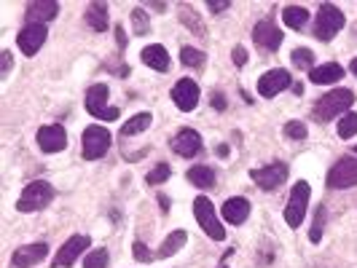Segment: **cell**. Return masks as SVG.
Returning a JSON list of instances; mask_svg holds the SVG:
<instances>
[{
    "instance_id": "6da1fadb",
    "label": "cell",
    "mask_w": 357,
    "mask_h": 268,
    "mask_svg": "<svg viewBox=\"0 0 357 268\" xmlns=\"http://www.w3.org/2000/svg\"><path fill=\"white\" fill-rule=\"evenodd\" d=\"M352 105H355V94H352V91L349 89H333V91H328V94H323V97L315 102V108H312V119L328 123L330 119L347 113Z\"/></svg>"
},
{
    "instance_id": "7a4b0ae2",
    "label": "cell",
    "mask_w": 357,
    "mask_h": 268,
    "mask_svg": "<svg viewBox=\"0 0 357 268\" xmlns=\"http://www.w3.org/2000/svg\"><path fill=\"white\" fill-rule=\"evenodd\" d=\"M341 30H344V14L338 11V5L323 3V5H320V14H317V25H315V38L328 43V40H333Z\"/></svg>"
},
{
    "instance_id": "3957f363",
    "label": "cell",
    "mask_w": 357,
    "mask_h": 268,
    "mask_svg": "<svg viewBox=\"0 0 357 268\" xmlns=\"http://www.w3.org/2000/svg\"><path fill=\"white\" fill-rule=\"evenodd\" d=\"M51 199H54V188L49 182H43V180H35V182H30L22 191V196L16 202V209L19 212H38V209L49 207Z\"/></svg>"
},
{
    "instance_id": "277c9868",
    "label": "cell",
    "mask_w": 357,
    "mask_h": 268,
    "mask_svg": "<svg viewBox=\"0 0 357 268\" xmlns=\"http://www.w3.org/2000/svg\"><path fill=\"white\" fill-rule=\"evenodd\" d=\"M194 215H196V220H199V226L204 228V234L210 239H215V241H223V239H226V228H223V223L218 220L215 204H212L207 196H199L194 202Z\"/></svg>"
},
{
    "instance_id": "5b68a950",
    "label": "cell",
    "mask_w": 357,
    "mask_h": 268,
    "mask_svg": "<svg viewBox=\"0 0 357 268\" xmlns=\"http://www.w3.org/2000/svg\"><path fill=\"white\" fill-rule=\"evenodd\" d=\"M110 148V132L105 126H86L81 134V153L86 161H97Z\"/></svg>"
},
{
    "instance_id": "8992f818",
    "label": "cell",
    "mask_w": 357,
    "mask_h": 268,
    "mask_svg": "<svg viewBox=\"0 0 357 268\" xmlns=\"http://www.w3.org/2000/svg\"><path fill=\"white\" fill-rule=\"evenodd\" d=\"M309 182H295L291 191V199H288V207H285V223L291 228H298L306 217V207H309Z\"/></svg>"
},
{
    "instance_id": "52a82bcc",
    "label": "cell",
    "mask_w": 357,
    "mask_h": 268,
    "mask_svg": "<svg viewBox=\"0 0 357 268\" xmlns=\"http://www.w3.org/2000/svg\"><path fill=\"white\" fill-rule=\"evenodd\" d=\"M108 84H92L86 89V110L99 121H116L119 119V110L116 108H108Z\"/></svg>"
},
{
    "instance_id": "ba28073f",
    "label": "cell",
    "mask_w": 357,
    "mask_h": 268,
    "mask_svg": "<svg viewBox=\"0 0 357 268\" xmlns=\"http://www.w3.org/2000/svg\"><path fill=\"white\" fill-rule=\"evenodd\" d=\"M89 244H92V239L86 236V234H75V236H70L60 247V252H57V258L51 260V266L54 268H67L73 266L75 260H78V255H84L86 249H89Z\"/></svg>"
},
{
    "instance_id": "9c48e42d",
    "label": "cell",
    "mask_w": 357,
    "mask_h": 268,
    "mask_svg": "<svg viewBox=\"0 0 357 268\" xmlns=\"http://www.w3.org/2000/svg\"><path fill=\"white\" fill-rule=\"evenodd\" d=\"M250 178H253V182H258V188H263V191H277L288 180V167L282 161H274L269 167L250 169Z\"/></svg>"
},
{
    "instance_id": "30bf717a",
    "label": "cell",
    "mask_w": 357,
    "mask_h": 268,
    "mask_svg": "<svg viewBox=\"0 0 357 268\" xmlns=\"http://www.w3.org/2000/svg\"><path fill=\"white\" fill-rule=\"evenodd\" d=\"M357 185V158H341L328 172V188H352Z\"/></svg>"
},
{
    "instance_id": "8fae6325",
    "label": "cell",
    "mask_w": 357,
    "mask_h": 268,
    "mask_svg": "<svg viewBox=\"0 0 357 268\" xmlns=\"http://www.w3.org/2000/svg\"><path fill=\"white\" fill-rule=\"evenodd\" d=\"M291 73L288 70H282V67H277V70H269V73H263L258 78V94L260 97H266V99H271V97H277L280 91L291 89Z\"/></svg>"
},
{
    "instance_id": "7c38bea8",
    "label": "cell",
    "mask_w": 357,
    "mask_h": 268,
    "mask_svg": "<svg viewBox=\"0 0 357 268\" xmlns=\"http://www.w3.org/2000/svg\"><path fill=\"white\" fill-rule=\"evenodd\" d=\"M253 40L258 43L263 51H277V49L282 46L285 35H282V30H280L271 19H263V22H258V25L253 27Z\"/></svg>"
},
{
    "instance_id": "4fadbf2b",
    "label": "cell",
    "mask_w": 357,
    "mask_h": 268,
    "mask_svg": "<svg viewBox=\"0 0 357 268\" xmlns=\"http://www.w3.org/2000/svg\"><path fill=\"white\" fill-rule=\"evenodd\" d=\"M38 145L43 153H60L67 145V132L65 126L60 123H49V126H40L38 129Z\"/></svg>"
},
{
    "instance_id": "5bb4252c",
    "label": "cell",
    "mask_w": 357,
    "mask_h": 268,
    "mask_svg": "<svg viewBox=\"0 0 357 268\" xmlns=\"http://www.w3.org/2000/svg\"><path fill=\"white\" fill-rule=\"evenodd\" d=\"M172 99H175V105L183 113H191L196 105H199V84H194L191 78H180L172 86Z\"/></svg>"
},
{
    "instance_id": "9a60e30c",
    "label": "cell",
    "mask_w": 357,
    "mask_h": 268,
    "mask_svg": "<svg viewBox=\"0 0 357 268\" xmlns=\"http://www.w3.org/2000/svg\"><path fill=\"white\" fill-rule=\"evenodd\" d=\"M46 35H49L46 25H27L25 30L19 32V38H16V46L22 49V54L33 57V54H38V49L43 46Z\"/></svg>"
},
{
    "instance_id": "2e32d148",
    "label": "cell",
    "mask_w": 357,
    "mask_h": 268,
    "mask_svg": "<svg viewBox=\"0 0 357 268\" xmlns=\"http://www.w3.org/2000/svg\"><path fill=\"white\" fill-rule=\"evenodd\" d=\"M46 255H49L46 241H40V244H25V247H19V249L14 252L11 263H14V268H30V266H38Z\"/></svg>"
},
{
    "instance_id": "e0dca14e",
    "label": "cell",
    "mask_w": 357,
    "mask_h": 268,
    "mask_svg": "<svg viewBox=\"0 0 357 268\" xmlns=\"http://www.w3.org/2000/svg\"><path fill=\"white\" fill-rule=\"evenodd\" d=\"M172 148L183 158H194L196 153H201V137H199V132H194V129H180L175 134V140H172Z\"/></svg>"
},
{
    "instance_id": "ac0fdd59",
    "label": "cell",
    "mask_w": 357,
    "mask_h": 268,
    "mask_svg": "<svg viewBox=\"0 0 357 268\" xmlns=\"http://www.w3.org/2000/svg\"><path fill=\"white\" fill-rule=\"evenodd\" d=\"M60 14V3L57 0H33L27 5V19L30 25H46L49 19H54Z\"/></svg>"
},
{
    "instance_id": "d6986e66",
    "label": "cell",
    "mask_w": 357,
    "mask_h": 268,
    "mask_svg": "<svg viewBox=\"0 0 357 268\" xmlns=\"http://www.w3.org/2000/svg\"><path fill=\"white\" fill-rule=\"evenodd\" d=\"M221 215H223V220L231 223V226H242V223L247 220V215H250V202L242 199V196L228 199L226 204L221 207Z\"/></svg>"
},
{
    "instance_id": "ffe728a7",
    "label": "cell",
    "mask_w": 357,
    "mask_h": 268,
    "mask_svg": "<svg viewBox=\"0 0 357 268\" xmlns=\"http://www.w3.org/2000/svg\"><path fill=\"white\" fill-rule=\"evenodd\" d=\"M341 75H344V67L341 64H336V62H325L320 67H312V73H309V81L312 84H336V81H341Z\"/></svg>"
},
{
    "instance_id": "44dd1931",
    "label": "cell",
    "mask_w": 357,
    "mask_h": 268,
    "mask_svg": "<svg viewBox=\"0 0 357 268\" xmlns=\"http://www.w3.org/2000/svg\"><path fill=\"white\" fill-rule=\"evenodd\" d=\"M143 62L148 64V67H153V70H169V54H167V49L159 46V43H153V46H145L143 49Z\"/></svg>"
},
{
    "instance_id": "7402d4cb",
    "label": "cell",
    "mask_w": 357,
    "mask_h": 268,
    "mask_svg": "<svg viewBox=\"0 0 357 268\" xmlns=\"http://www.w3.org/2000/svg\"><path fill=\"white\" fill-rule=\"evenodd\" d=\"M86 25L95 32L108 30V5H105V3H92V5L86 8Z\"/></svg>"
},
{
    "instance_id": "603a6c76",
    "label": "cell",
    "mask_w": 357,
    "mask_h": 268,
    "mask_svg": "<svg viewBox=\"0 0 357 268\" xmlns=\"http://www.w3.org/2000/svg\"><path fill=\"white\" fill-rule=\"evenodd\" d=\"M282 22L291 27V30H301L306 22H309V11L304 5H285L282 8Z\"/></svg>"
},
{
    "instance_id": "cb8c5ba5",
    "label": "cell",
    "mask_w": 357,
    "mask_h": 268,
    "mask_svg": "<svg viewBox=\"0 0 357 268\" xmlns=\"http://www.w3.org/2000/svg\"><path fill=\"white\" fill-rule=\"evenodd\" d=\"M186 241H188V234H186V231H180V228H177V231H172L169 236L164 239V244L159 247L156 258H169V255H175V252H177Z\"/></svg>"
},
{
    "instance_id": "d4e9b609",
    "label": "cell",
    "mask_w": 357,
    "mask_h": 268,
    "mask_svg": "<svg viewBox=\"0 0 357 268\" xmlns=\"http://www.w3.org/2000/svg\"><path fill=\"white\" fill-rule=\"evenodd\" d=\"M188 180L194 182L196 188L207 191V188L215 185V169H210V167H191L188 169Z\"/></svg>"
},
{
    "instance_id": "484cf974",
    "label": "cell",
    "mask_w": 357,
    "mask_h": 268,
    "mask_svg": "<svg viewBox=\"0 0 357 268\" xmlns=\"http://www.w3.org/2000/svg\"><path fill=\"white\" fill-rule=\"evenodd\" d=\"M148 126H151V113H137V116H132V119L121 126V134H124V137H134V134L145 132Z\"/></svg>"
},
{
    "instance_id": "4316f807",
    "label": "cell",
    "mask_w": 357,
    "mask_h": 268,
    "mask_svg": "<svg viewBox=\"0 0 357 268\" xmlns=\"http://www.w3.org/2000/svg\"><path fill=\"white\" fill-rule=\"evenodd\" d=\"M132 30H134V35H148L151 32V19H148V14L143 8L132 11Z\"/></svg>"
},
{
    "instance_id": "83f0119b",
    "label": "cell",
    "mask_w": 357,
    "mask_h": 268,
    "mask_svg": "<svg viewBox=\"0 0 357 268\" xmlns=\"http://www.w3.org/2000/svg\"><path fill=\"white\" fill-rule=\"evenodd\" d=\"M110 263V255H108V249H92L89 255H86V260H84V268H108Z\"/></svg>"
},
{
    "instance_id": "f1b7e54d",
    "label": "cell",
    "mask_w": 357,
    "mask_h": 268,
    "mask_svg": "<svg viewBox=\"0 0 357 268\" xmlns=\"http://www.w3.org/2000/svg\"><path fill=\"white\" fill-rule=\"evenodd\" d=\"M180 62L186 64V67H201L207 57H204V51H199V49H191V46H186L183 51H180Z\"/></svg>"
},
{
    "instance_id": "f546056e",
    "label": "cell",
    "mask_w": 357,
    "mask_h": 268,
    "mask_svg": "<svg viewBox=\"0 0 357 268\" xmlns=\"http://www.w3.org/2000/svg\"><path fill=\"white\" fill-rule=\"evenodd\" d=\"M357 134V113H347L341 123H338V137L341 140H349V137H355Z\"/></svg>"
},
{
    "instance_id": "4dcf8cb0",
    "label": "cell",
    "mask_w": 357,
    "mask_h": 268,
    "mask_svg": "<svg viewBox=\"0 0 357 268\" xmlns=\"http://www.w3.org/2000/svg\"><path fill=\"white\" fill-rule=\"evenodd\" d=\"M169 175H172L169 164H156V167L148 172L145 182H148V185H162V182H167V180H169Z\"/></svg>"
},
{
    "instance_id": "1f68e13d",
    "label": "cell",
    "mask_w": 357,
    "mask_h": 268,
    "mask_svg": "<svg viewBox=\"0 0 357 268\" xmlns=\"http://www.w3.org/2000/svg\"><path fill=\"white\" fill-rule=\"evenodd\" d=\"M180 19H183V25H186V27L196 30V35H204V27H201V22H199L196 11L191 14V8H188V5H180Z\"/></svg>"
},
{
    "instance_id": "d6a6232c",
    "label": "cell",
    "mask_w": 357,
    "mask_h": 268,
    "mask_svg": "<svg viewBox=\"0 0 357 268\" xmlns=\"http://www.w3.org/2000/svg\"><path fill=\"white\" fill-rule=\"evenodd\" d=\"M312 62H315V54H312L309 49H295V51H293V64H295V67H304V70L312 73Z\"/></svg>"
},
{
    "instance_id": "836d02e7",
    "label": "cell",
    "mask_w": 357,
    "mask_h": 268,
    "mask_svg": "<svg viewBox=\"0 0 357 268\" xmlns=\"http://www.w3.org/2000/svg\"><path fill=\"white\" fill-rule=\"evenodd\" d=\"M323 228H325V207L320 204V209H317V217H315V226H312V231H309L312 244H320V239H323Z\"/></svg>"
},
{
    "instance_id": "e575fe53",
    "label": "cell",
    "mask_w": 357,
    "mask_h": 268,
    "mask_svg": "<svg viewBox=\"0 0 357 268\" xmlns=\"http://www.w3.org/2000/svg\"><path fill=\"white\" fill-rule=\"evenodd\" d=\"M285 137H291V140H304V137H306V126H304L301 121H288V123H285Z\"/></svg>"
},
{
    "instance_id": "d590c367",
    "label": "cell",
    "mask_w": 357,
    "mask_h": 268,
    "mask_svg": "<svg viewBox=\"0 0 357 268\" xmlns=\"http://www.w3.org/2000/svg\"><path fill=\"white\" fill-rule=\"evenodd\" d=\"M231 60L236 67H242L245 62H247V51H245V46H234V51H231Z\"/></svg>"
},
{
    "instance_id": "8d00e7d4",
    "label": "cell",
    "mask_w": 357,
    "mask_h": 268,
    "mask_svg": "<svg viewBox=\"0 0 357 268\" xmlns=\"http://www.w3.org/2000/svg\"><path fill=\"white\" fill-rule=\"evenodd\" d=\"M134 258H137L140 263H148V260H151V252H148V247L137 241V244H134Z\"/></svg>"
},
{
    "instance_id": "74e56055",
    "label": "cell",
    "mask_w": 357,
    "mask_h": 268,
    "mask_svg": "<svg viewBox=\"0 0 357 268\" xmlns=\"http://www.w3.org/2000/svg\"><path fill=\"white\" fill-rule=\"evenodd\" d=\"M8 70H11V54H8V51H3V67H0V78H5V75H8Z\"/></svg>"
},
{
    "instance_id": "f35d334b",
    "label": "cell",
    "mask_w": 357,
    "mask_h": 268,
    "mask_svg": "<svg viewBox=\"0 0 357 268\" xmlns=\"http://www.w3.org/2000/svg\"><path fill=\"white\" fill-rule=\"evenodd\" d=\"M212 108L215 110H226V97L223 94H212Z\"/></svg>"
},
{
    "instance_id": "ab89813d",
    "label": "cell",
    "mask_w": 357,
    "mask_h": 268,
    "mask_svg": "<svg viewBox=\"0 0 357 268\" xmlns=\"http://www.w3.org/2000/svg\"><path fill=\"white\" fill-rule=\"evenodd\" d=\"M207 8H210L212 14H221V11H226V8H228V3H223V0H221V3H215V0H210V3H207Z\"/></svg>"
},
{
    "instance_id": "60d3db41",
    "label": "cell",
    "mask_w": 357,
    "mask_h": 268,
    "mask_svg": "<svg viewBox=\"0 0 357 268\" xmlns=\"http://www.w3.org/2000/svg\"><path fill=\"white\" fill-rule=\"evenodd\" d=\"M116 38H119V49H124V46H127V38H124V30H121V27H116Z\"/></svg>"
},
{
    "instance_id": "b9f144b4",
    "label": "cell",
    "mask_w": 357,
    "mask_h": 268,
    "mask_svg": "<svg viewBox=\"0 0 357 268\" xmlns=\"http://www.w3.org/2000/svg\"><path fill=\"white\" fill-rule=\"evenodd\" d=\"M218 156H223V158H226V156H228V145H221V148H218Z\"/></svg>"
},
{
    "instance_id": "7bdbcfd3",
    "label": "cell",
    "mask_w": 357,
    "mask_h": 268,
    "mask_svg": "<svg viewBox=\"0 0 357 268\" xmlns=\"http://www.w3.org/2000/svg\"><path fill=\"white\" fill-rule=\"evenodd\" d=\"M349 67H352V73H355V75H357V57H355V60H352V64H349Z\"/></svg>"
},
{
    "instance_id": "ee69618b",
    "label": "cell",
    "mask_w": 357,
    "mask_h": 268,
    "mask_svg": "<svg viewBox=\"0 0 357 268\" xmlns=\"http://www.w3.org/2000/svg\"><path fill=\"white\" fill-rule=\"evenodd\" d=\"M355 153H357V145H355Z\"/></svg>"
},
{
    "instance_id": "f6af8a7d",
    "label": "cell",
    "mask_w": 357,
    "mask_h": 268,
    "mask_svg": "<svg viewBox=\"0 0 357 268\" xmlns=\"http://www.w3.org/2000/svg\"><path fill=\"white\" fill-rule=\"evenodd\" d=\"M221 268H226V266H221Z\"/></svg>"
}]
</instances>
